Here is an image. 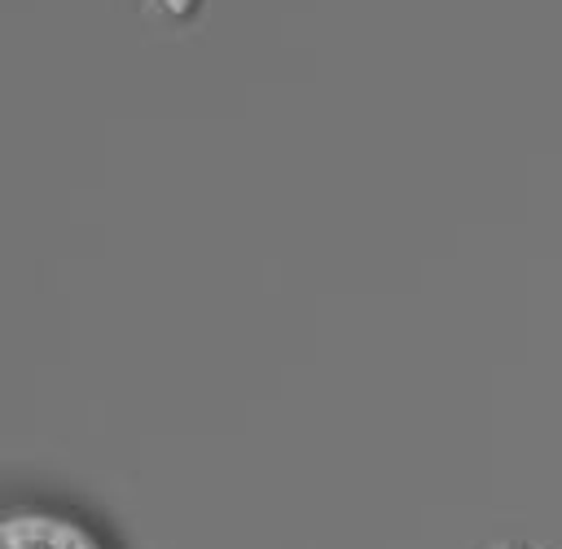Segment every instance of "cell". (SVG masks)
Here are the masks:
<instances>
[{
    "instance_id": "1",
    "label": "cell",
    "mask_w": 562,
    "mask_h": 549,
    "mask_svg": "<svg viewBox=\"0 0 562 549\" xmlns=\"http://www.w3.org/2000/svg\"><path fill=\"white\" fill-rule=\"evenodd\" d=\"M0 549H132L123 527L83 492L13 479L0 501Z\"/></svg>"
}]
</instances>
